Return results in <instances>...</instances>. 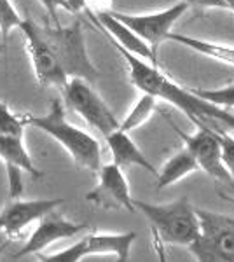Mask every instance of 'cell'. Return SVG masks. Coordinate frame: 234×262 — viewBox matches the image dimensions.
Returning a JSON list of instances; mask_svg holds the SVG:
<instances>
[{
	"label": "cell",
	"mask_w": 234,
	"mask_h": 262,
	"mask_svg": "<svg viewBox=\"0 0 234 262\" xmlns=\"http://www.w3.org/2000/svg\"><path fill=\"white\" fill-rule=\"evenodd\" d=\"M199 236L189 250L198 262H234V217L196 208Z\"/></svg>",
	"instance_id": "5"
},
{
	"label": "cell",
	"mask_w": 234,
	"mask_h": 262,
	"mask_svg": "<svg viewBox=\"0 0 234 262\" xmlns=\"http://www.w3.org/2000/svg\"><path fill=\"white\" fill-rule=\"evenodd\" d=\"M220 198H222L224 201H227V203H234V200H231V198H225V196H222V194H220Z\"/></svg>",
	"instance_id": "33"
},
{
	"label": "cell",
	"mask_w": 234,
	"mask_h": 262,
	"mask_svg": "<svg viewBox=\"0 0 234 262\" xmlns=\"http://www.w3.org/2000/svg\"><path fill=\"white\" fill-rule=\"evenodd\" d=\"M220 194L225 198H231V200H234V180H229L227 184H224Z\"/></svg>",
	"instance_id": "29"
},
{
	"label": "cell",
	"mask_w": 234,
	"mask_h": 262,
	"mask_svg": "<svg viewBox=\"0 0 234 262\" xmlns=\"http://www.w3.org/2000/svg\"><path fill=\"white\" fill-rule=\"evenodd\" d=\"M84 231H88L86 224L74 222L70 219H67L63 213L53 210V212L44 215L37 222V227L33 229L32 236L27 239L23 248H19L18 252L12 253V257L19 259V257H27V255H37V253H42L53 243L74 238V236H77Z\"/></svg>",
	"instance_id": "12"
},
{
	"label": "cell",
	"mask_w": 234,
	"mask_h": 262,
	"mask_svg": "<svg viewBox=\"0 0 234 262\" xmlns=\"http://www.w3.org/2000/svg\"><path fill=\"white\" fill-rule=\"evenodd\" d=\"M37 28H39L44 44L48 46V49L54 56L59 69L65 72L67 77L82 79L86 82L96 81L100 72L88 54L82 21L77 19L69 27L37 23Z\"/></svg>",
	"instance_id": "4"
},
{
	"label": "cell",
	"mask_w": 234,
	"mask_h": 262,
	"mask_svg": "<svg viewBox=\"0 0 234 262\" xmlns=\"http://www.w3.org/2000/svg\"><path fill=\"white\" fill-rule=\"evenodd\" d=\"M152 247H154V252H156V257H157V262H168V255H166V248H164V243L157 238L156 234H152Z\"/></svg>",
	"instance_id": "27"
},
{
	"label": "cell",
	"mask_w": 234,
	"mask_h": 262,
	"mask_svg": "<svg viewBox=\"0 0 234 262\" xmlns=\"http://www.w3.org/2000/svg\"><path fill=\"white\" fill-rule=\"evenodd\" d=\"M96 185L86 194V201L93 203L95 206L107 210L122 208L126 212H137L131 198L130 182H127L124 170H121L114 163L101 164L96 173Z\"/></svg>",
	"instance_id": "11"
},
{
	"label": "cell",
	"mask_w": 234,
	"mask_h": 262,
	"mask_svg": "<svg viewBox=\"0 0 234 262\" xmlns=\"http://www.w3.org/2000/svg\"><path fill=\"white\" fill-rule=\"evenodd\" d=\"M18 30L23 33L25 49H27V54L30 61H32V69L39 86L63 90L70 79L65 75V72L59 69V65L51 54L48 46L44 44L39 28H37V21H33L32 18H23Z\"/></svg>",
	"instance_id": "9"
},
{
	"label": "cell",
	"mask_w": 234,
	"mask_h": 262,
	"mask_svg": "<svg viewBox=\"0 0 234 262\" xmlns=\"http://www.w3.org/2000/svg\"><path fill=\"white\" fill-rule=\"evenodd\" d=\"M39 2L44 6V9L48 11L49 21H51V25H54V27L61 25L59 23V16H58L59 9H65L70 12V7H69V2H67V0H39Z\"/></svg>",
	"instance_id": "24"
},
{
	"label": "cell",
	"mask_w": 234,
	"mask_h": 262,
	"mask_svg": "<svg viewBox=\"0 0 234 262\" xmlns=\"http://www.w3.org/2000/svg\"><path fill=\"white\" fill-rule=\"evenodd\" d=\"M116 49L124 58L131 84L138 91H142L143 95L156 96L157 100H164L168 103L175 105L193 122L199 121V122H205L208 126H217V128H222L225 131L229 129L234 131L232 112L224 111V108H219L205 100L198 98V96L190 93V90L178 86L168 75H164L159 70V67H154L151 63L140 60V58L133 56V54L117 48V46Z\"/></svg>",
	"instance_id": "1"
},
{
	"label": "cell",
	"mask_w": 234,
	"mask_h": 262,
	"mask_svg": "<svg viewBox=\"0 0 234 262\" xmlns=\"http://www.w3.org/2000/svg\"><path fill=\"white\" fill-rule=\"evenodd\" d=\"M0 54H6V42H0Z\"/></svg>",
	"instance_id": "32"
},
{
	"label": "cell",
	"mask_w": 234,
	"mask_h": 262,
	"mask_svg": "<svg viewBox=\"0 0 234 262\" xmlns=\"http://www.w3.org/2000/svg\"><path fill=\"white\" fill-rule=\"evenodd\" d=\"M9 243H11V239H4V242H0V255H2L4 250L9 247Z\"/></svg>",
	"instance_id": "30"
},
{
	"label": "cell",
	"mask_w": 234,
	"mask_h": 262,
	"mask_svg": "<svg viewBox=\"0 0 234 262\" xmlns=\"http://www.w3.org/2000/svg\"><path fill=\"white\" fill-rule=\"evenodd\" d=\"M0 159L6 164L11 200H21V194L25 189L23 173H28L33 179H42V175H44L33 163L32 156L25 145V138L0 135Z\"/></svg>",
	"instance_id": "14"
},
{
	"label": "cell",
	"mask_w": 234,
	"mask_h": 262,
	"mask_svg": "<svg viewBox=\"0 0 234 262\" xmlns=\"http://www.w3.org/2000/svg\"><path fill=\"white\" fill-rule=\"evenodd\" d=\"M67 2H69L70 12H74V14L86 11V4H84V0H67Z\"/></svg>",
	"instance_id": "28"
},
{
	"label": "cell",
	"mask_w": 234,
	"mask_h": 262,
	"mask_svg": "<svg viewBox=\"0 0 234 262\" xmlns=\"http://www.w3.org/2000/svg\"><path fill=\"white\" fill-rule=\"evenodd\" d=\"M61 91L63 100H65L63 105H67L75 114H79L103 138L119 129L121 121H117L116 114L107 105V101L101 98L86 81H82V79H70L69 84Z\"/></svg>",
	"instance_id": "7"
},
{
	"label": "cell",
	"mask_w": 234,
	"mask_h": 262,
	"mask_svg": "<svg viewBox=\"0 0 234 262\" xmlns=\"http://www.w3.org/2000/svg\"><path fill=\"white\" fill-rule=\"evenodd\" d=\"M88 14L93 23L101 28V32L109 37L114 46L127 51L130 54H133V56L140 58V60L151 63V65L159 67V63H157V54L148 48L147 42H143L133 30H130L126 25H122L121 21L114 18L110 11L98 12V14L88 12Z\"/></svg>",
	"instance_id": "15"
},
{
	"label": "cell",
	"mask_w": 234,
	"mask_h": 262,
	"mask_svg": "<svg viewBox=\"0 0 234 262\" xmlns=\"http://www.w3.org/2000/svg\"><path fill=\"white\" fill-rule=\"evenodd\" d=\"M196 171H199V170H198V164H196L194 158L185 149H182L180 152L173 154L172 158L163 164L161 170H157L156 187L166 189V187H169V185L177 184V182L184 180L185 177L193 175Z\"/></svg>",
	"instance_id": "17"
},
{
	"label": "cell",
	"mask_w": 234,
	"mask_h": 262,
	"mask_svg": "<svg viewBox=\"0 0 234 262\" xmlns=\"http://www.w3.org/2000/svg\"><path fill=\"white\" fill-rule=\"evenodd\" d=\"M224 2H225V7L234 12V0H224Z\"/></svg>",
	"instance_id": "31"
},
{
	"label": "cell",
	"mask_w": 234,
	"mask_h": 262,
	"mask_svg": "<svg viewBox=\"0 0 234 262\" xmlns=\"http://www.w3.org/2000/svg\"><path fill=\"white\" fill-rule=\"evenodd\" d=\"M61 198H44V200H9L0 212V234L7 239L19 238L28 226L39 222L44 215L63 205Z\"/></svg>",
	"instance_id": "13"
},
{
	"label": "cell",
	"mask_w": 234,
	"mask_h": 262,
	"mask_svg": "<svg viewBox=\"0 0 234 262\" xmlns=\"http://www.w3.org/2000/svg\"><path fill=\"white\" fill-rule=\"evenodd\" d=\"M187 6V9L196 7V9H227L224 0H180Z\"/></svg>",
	"instance_id": "25"
},
{
	"label": "cell",
	"mask_w": 234,
	"mask_h": 262,
	"mask_svg": "<svg viewBox=\"0 0 234 262\" xmlns=\"http://www.w3.org/2000/svg\"><path fill=\"white\" fill-rule=\"evenodd\" d=\"M27 126L44 131L53 140H56L63 147L69 156L75 161V164L84 170L98 173L101 168V145L93 135L88 131L77 128L72 122L67 121L65 105L59 98L51 100L48 112L42 116L33 114H23Z\"/></svg>",
	"instance_id": "2"
},
{
	"label": "cell",
	"mask_w": 234,
	"mask_h": 262,
	"mask_svg": "<svg viewBox=\"0 0 234 262\" xmlns=\"http://www.w3.org/2000/svg\"><path fill=\"white\" fill-rule=\"evenodd\" d=\"M210 128H214L219 135L220 149H222V163L227 173L231 175V179L234 180V137L229 131L217 128V126H210Z\"/></svg>",
	"instance_id": "23"
},
{
	"label": "cell",
	"mask_w": 234,
	"mask_h": 262,
	"mask_svg": "<svg viewBox=\"0 0 234 262\" xmlns=\"http://www.w3.org/2000/svg\"><path fill=\"white\" fill-rule=\"evenodd\" d=\"M168 40H175L178 44H182V46H185V48L196 51V53L203 54V56L234 67V48L232 46L219 44V42H210L205 39H194V37H187V35H182V33H175V32L169 33Z\"/></svg>",
	"instance_id": "18"
},
{
	"label": "cell",
	"mask_w": 234,
	"mask_h": 262,
	"mask_svg": "<svg viewBox=\"0 0 234 262\" xmlns=\"http://www.w3.org/2000/svg\"><path fill=\"white\" fill-rule=\"evenodd\" d=\"M21 16L11 0H0V33L6 40L9 33L21 25Z\"/></svg>",
	"instance_id": "22"
},
{
	"label": "cell",
	"mask_w": 234,
	"mask_h": 262,
	"mask_svg": "<svg viewBox=\"0 0 234 262\" xmlns=\"http://www.w3.org/2000/svg\"><path fill=\"white\" fill-rule=\"evenodd\" d=\"M127 260H130V259H116L114 262H127Z\"/></svg>",
	"instance_id": "34"
},
{
	"label": "cell",
	"mask_w": 234,
	"mask_h": 262,
	"mask_svg": "<svg viewBox=\"0 0 234 262\" xmlns=\"http://www.w3.org/2000/svg\"><path fill=\"white\" fill-rule=\"evenodd\" d=\"M135 210H138L151 224V232L164 245L189 248L199 236V221L196 208L187 198H178L172 203H145L135 200Z\"/></svg>",
	"instance_id": "3"
},
{
	"label": "cell",
	"mask_w": 234,
	"mask_h": 262,
	"mask_svg": "<svg viewBox=\"0 0 234 262\" xmlns=\"http://www.w3.org/2000/svg\"><path fill=\"white\" fill-rule=\"evenodd\" d=\"M189 90L198 98L205 100L219 108H224V111L229 112L234 108V84L215 88V90H194V88H189Z\"/></svg>",
	"instance_id": "20"
},
{
	"label": "cell",
	"mask_w": 234,
	"mask_h": 262,
	"mask_svg": "<svg viewBox=\"0 0 234 262\" xmlns=\"http://www.w3.org/2000/svg\"><path fill=\"white\" fill-rule=\"evenodd\" d=\"M187 11V6L184 2H178L175 6L168 7L164 11L152 12V14H124V12L110 11L116 19L126 25L130 30H133L143 42H147L157 54V48L168 40L169 33H172L173 25L177 23L178 18Z\"/></svg>",
	"instance_id": "10"
},
{
	"label": "cell",
	"mask_w": 234,
	"mask_h": 262,
	"mask_svg": "<svg viewBox=\"0 0 234 262\" xmlns=\"http://www.w3.org/2000/svg\"><path fill=\"white\" fill-rule=\"evenodd\" d=\"M84 4H86V12H91V14L112 11L110 0H84Z\"/></svg>",
	"instance_id": "26"
},
{
	"label": "cell",
	"mask_w": 234,
	"mask_h": 262,
	"mask_svg": "<svg viewBox=\"0 0 234 262\" xmlns=\"http://www.w3.org/2000/svg\"><path fill=\"white\" fill-rule=\"evenodd\" d=\"M196 131L193 135H187L182 129H178L173 126V129L178 133V137L184 142V149L189 152L194 158L198 170L205 171L208 177L215 179L220 184H227L231 179V175L225 170L222 163V149H220V140L219 135L214 128H210L205 122L196 121Z\"/></svg>",
	"instance_id": "8"
},
{
	"label": "cell",
	"mask_w": 234,
	"mask_h": 262,
	"mask_svg": "<svg viewBox=\"0 0 234 262\" xmlns=\"http://www.w3.org/2000/svg\"><path fill=\"white\" fill-rule=\"evenodd\" d=\"M105 143H107L110 156H112V163L121 168V170L138 166L142 170L152 173V175L157 173L156 166L145 158V154L140 150V147L135 143V140L126 131L116 129L109 137H105Z\"/></svg>",
	"instance_id": "16"
},
{
	"label": "cell",
	"mask_w": 234,
	"mask_h": 262,
	"mask_svg": "<svg viewBox=\"0 0 234 262\" xmlns=\"http://www.w3.org/2000/svg\"><path fill=\"white\" fill-rule=\"evenodd\" d=\"M137 239V232H89L79 242L56 253H37L39 262H80L93 255H112L116 259H130V252Z\"/></svg>",
	"instance_id": "6"
},
{
	"label": "cell",
	"mask_w": 234,
	"mask_h": 262,
	"mask_svg": "<svg viewBox=\"0 0 234 262\" xmlns=\"http://www.w3.org/2000/svg\"><path fill=\"white\" fill-rule=\"evenodd\" d=\"M25 129H27V122H25L23 114H14L0 100V135L14 138H25Z\"/></svg>",
	"instance_id": "21"
},
{
	"label": "cell",
	"mask_w": 234,
	"mask_h": 262,
	"mask_svg": "<svg viewBox=\"0 0 234 262\" xmlns=\"http://www.w3.org/2000/svg\"><path fill=\"white\" fill-rule=\"evenodd\" d=\"M156 107H157V98H156V96L143 95V93H142V96L137 100V103L131 107V111L127 112V116L121 121L119 129L126 131V133H131L133 129L143 126L152 117V114L156 112Z\"/></svg>",
	"instance_id": "19"
}]
</instances>
